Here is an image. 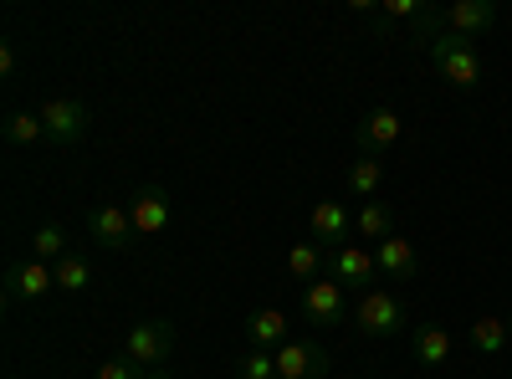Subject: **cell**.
I'll use <instances>...</instances> for the list:
<instances>
[{"mask_svg":"<svg viewBox=\"0 0 512 379\" xmlns=\"http://www.w3.org/2000/svg\"><path fill=\"white\" fill-rule=\"evenodd\" d=\"M431 62L441 67V77L451 82L456 93H472L477 82H482V52H477V41H466V36H451V31H441L431 47Z\"/></svg>","mask_w":512,"mask_h":379,"instance_id":"cell-1","label":"cell"},{"mask_svg":"<svg viewBox=\"0 0 512 379\" xmlns=\"http://www.w3.org/2000/svg\"><path fill=\"white\" fill-rule=\"evenodd\" d=\"M364 339H395V333L410 323V313H405V303L395 298V292H384V287H369L364 298H359V308H354V318H349Z\"/></svg>","mask_w":512,"mask_h":379,"instance_id":"cell-2","label":"cell"},{"mask_svg":"<svg viewBox=\"0 0 512 379\" xmlns=\"http://www.w3.org/2000/svg\"><path fill=\"white\" fill-rule=\"evenodd\" d=\"M41 123H47V144L72 149L88 139V103L82 98H47L41 103Z\"/></svg>","mask_w":512,"mask_h":379,"instance_id":"cell-3","label":"cell"},{"mask_svg":"<svg viewBox=\"0 0 512 379\" xmlns=\"http://www.w3.org/2000/svg\"><path fill=\"white\" fill-rule=\"evenodd\" d=\"M169 349H175V323H164V318L134 323V328H128V339H123V354L134 364H144V369H159L169 359Z\"/></svg>","mask_w":512,"mask_h":379,"instance_id":"cell-4","label":"cell"},{"mask_svg":"<svg viewBox=\"0 0 512 379\" xmlns=\"http://www.w3.org/2000/svg\"><path fill=\"white\" fill-rule=\"evenodd\" d=\"M303 318L318 323V328H333V323H349V303H344V282H333V277H318L303 287Z\"/></svg>","mask_w":512,"mask_h":379,"instance_id":"cell-5","label":"cell"},{"mask_svg":"<svg viewBox=\"0 0 512 379\" xmlns=\"http://www.w3.org/2000/svg\"><path fill=\"white\" fill-rule=\"evenodd\" d=\"M333 364V354L313 339H287L277 349V379H323Z\"/></svg>","mask_w":512,"mask_h":379,"instance_id":"cell-6","label":"cell"},{"mask_svg":"<svg viewBox=\"0 0 512 379\" xmlns=\"http://www.w3.org/2000/svg\"><path fill=\"white\" fill-rule=\"evenodd\" d=\"M323 277L344 282V287H374V282H379V262H374L369 246H333Z\"/></svg>","mask_w":512,"mask_h":379,"instance_id":"cell-7","label":"cell"},{"mask_svg":"<svg viewBox=\"0 0 512 379\" xmlns=\"http://www.w3.org/2000/svg\"><path fill=\"white\" fill-rule=\"evenodd\" d=\"M88 236L103 251H128L139 231H134V221H128V205H93L88 210Z\"/></svg>","mask_w":512,"mask_h":379,"instance_id":"cell-8","label":"cell"},{"mask_svg":"<svg viewBox=\"0 0 512 379\" xmlns=\"http://www.w3.org/2000/svg\"><path fill=\"white\" fill-rule=\"evenodd\" d=\"M52 287H57L52 262L26 257V262H16V267L6 272V298H11V303H36V298H47Z\"/></svg>","mask_w":512,"mask_h":379,"instance_id":"cell-9","label":"cell"},{"mask_svg":"<svg viewBox=\"0 0 512 379\" xmlns=\"http://www.w3.org/2000/svg\"><path fill=\"white\" fill-rule=\"evenodd\" d=\"M349 236H354V210L344 200H318L313 205V241L323 251H333V246H349Z\"/></svg>","mask_w":512,"mask_h":379,"instance_id":"cell-10","label":"cell"},{"mask_svg":"<svg viewBox=\"0 0 512 379\" xmlns=\"http://www.w3.org/2000/svg\"><path fill=\"white\" fill-rule=\"evenodd\" d=\"M128 221H134L139 236H159L169 226V190L164 185H139L134 200H128Z\"/></svg>","mask_w":512,"mask_h":379,"instance_id":"cell-11","label":"cell"},{"mask_svg":"<svg viewBox=\"0 0 512 379\" xmlns=\"http://www.w3.org/2000/svg\"><path fill=\"white\" fill-rule=\"evenodd\" d=\"M241 333H246V349H267V354H277V349L292 339L282 308H256V313L241 323Z\"/></svg>","mask_w":512,"mask_h":379,"instance_id":"cell-12","label":"cell"},{"mask_svg":"<svg viewBox=\"0 0 512 379\" xmlns=\"http://www.w3.org/2000/svg\"><path fill=\"white\" fill-rule=\"evenodd\" d=\"M492 26H497V6H492V0H456V6H446V31L451 36L477 41Z\"/></svg>","mask_w":512,"mask_h":379,"instance_id":"cell-13","label":"cell"},{"mask_svg":"<svg viewBox=\"0 0 512 379\" xmlns=\"http://www.w3.org/2000/svg\"><path fill=\"white\" fill-rule=\"evenodd\" d=\"M400 129H405V123H400V113H395V108H374V113L359 123V134H354V139H359V149H364V154H374V159H379L390 144H400Z\"/></svg>","mask_w":512,"mask_h":379,"instance_id":"cell-14","label":"cell"},{"mask_svg":"<svg viewBox=\"0 0 512 379\" xmlns=\"http://www.w3.org/2000/svg\"><path fill=\"white\" fill-rule=\"evenodd\" d=\"M374 262H379V277H390V282H410L420 272V257H415V246L405 236H390V241H379L374 246Z\"/></svg>","mask_w":512,"mask_h":379,"instance_id":"cell-15","label":"cell"},{"mask_svg":"<svg viewBox=\"0 0 512 379\" xmlns=\"http://www.w3.org/2000/svg\"><path fill=\"white\" fill-rule=\"evenodd\" d=\"M328 272V251L318 246V241H297V246H287V277L292 282H318Z\"/></svg>","mask_w":512,"mask_h":379,"instance_id":"cell-16","label":"cell"},{"mask_svg":"<svg viewBox=\"0 0 512 379\" xmlns=\"http://www.w3.org/2000/svg\"><path fill=\"white\" fill-rule=\"evenodd\" d=\"M451 333L441 328V323H420L415 333H410V354H415V364H446L451 359Z\"/></svg>","mask_w":512,"mask_h":379,"instance_id":"cell-17","label":"cell"},{"mask_svg":"<svg viewBox=\"0 0 512 379\" xmlns=\"http://www.w3.org/2000/svg\"><path fill=\"white\" fill-rule=\"evenodd\" d=\"M354 231L364 236V241H390L395 236V205L390 200H364L359 205V216H354Z\"/></svg>","mask_w":512,"mask_h":379,"instance_id":"cell-18","label":"cell"},{"mask_svg":"<svg viewBox=\"0 0 512 379\" xmlns=\"http://www.w3.org/2000/svg\"><path fill=\"white\" fill-rule=\"evenodd\" d=\"M512 344V318H477L472 323V349L477 354H502Z\"/></svg>","mask_w":512,"mask_h":379,"instance_id":"cell-19","label":"cell"},{"mask_svg":"<svg viewBox=\"0 0 512 379\" xmlns=\"http://www.w3.org/2000/svg\"><path fill=\"white\" fill-rule=\"evenodd\" d=\"M379 185H384V159L364 154L359 164H349V190L359 200H379Z\"/></svg>","mask_w":512,"mask_h":379,"instance_id":"cell-20","label":"cell"},{"mask_svg":"<svg viewBox=\"0 0 512 379\" xmlns=\"http://www.w3.org/2000/svg\"><path fill=\"white\" fill-rule=\"evenodd\" d=\"M31 257H36V262H52V267H57V262L67 257V231H62L57 221H47V226H41V231L31 236Z\"/></svg>","mask_w":512,"mask_h":379,"instance_id":"cell-21","label":"cell"},{"mask_svg":"<svg viewBox=\"0 0 512 379\" xmlns=\"http://www.w3.org/2000/svg\"><path fill=\"white\" fill-rule=\"evenodd\" d=\"M47 139V123H41V113H11L6 118V144L26 149V144H41Z\"/></svg>","mask_w":512,"mask_h":379,"instance_id":"cell-22","label":"cell"},{"mask_svg":"<svg viewBox=\"0 0 512 379\" xmlns=\"http://www.w3.org/2000/svg\"><path fill=\"white\" fill-rule=\"evenodd\" d=\"M52 272H57V287H62V292H82V287L93 282V262L77 257V251H67V257H62Z\"/></svg>","mask_w":512,"mask_h":379,"instance_id":"cell-23","label":"cell"},{"mask_svg":"<svg viewBox=\"0 0 512 379\" xmlns=\"http://www.w3.org/2000/svg\"><path fill=\"white\" fill-rule=\"evenodd\" d=\"M236 379H277V354H267V349L236 354Z\"/></svg>","mask_w":512,"mask_h":379,"instance_id":"cell-24","label":"cell"},{"mask_svg":"<svg viewBox=\"0 0 512 379\" xmlns=\"http://www.w3.org/2000/svg\"><path fill=\"white\" fill-rule=\"evenodd\" d=\"M149 369L144 364H134L128 354H118V359H108V364H98V379H144Z\"/></svg>","mask_w":512,"mask_h":379,"instance_id":"cell-25","label":"cell"},{"mask_svg":"<svg viewBox=\"0 0 512 379\" xmlns=\"http://www.w3.org/2000/svg\"><path fill=\"white\" fill-rule=\"evenodd\" d=\"M16 47H11V41H6V47H0V77H16Z\"/></svg>","mask_w":512,"mask_h":379,"instance_id":"cell-26","label":"cell"},{"mask_svg":"<svg viewBox=\"0 0 512 379\" xmlns=\"http://www.w3.org/2000/svg\"><path fill=\"white\" fill-rule=\"evenodd\" d=\"M144 379H175V374H164V369H149V374H144Z\"/></svg>","mask_w":512,"mask_h":379,"instance_id":"cell-27","label":"cell"},{"mask_svg":"<svg viewBox=\"0 0 512 379\" xmlns=\"http://www.w3.org/2000/svg\"><path fill=\"white\" fill-rule=\"evenodd\" d=\"M349 379H359V374H349Z\"/></svg>","mask_w":512,"mask_h":379,"instance_id":"cell-28","label":"cell"}]
</instances>
